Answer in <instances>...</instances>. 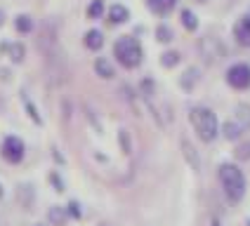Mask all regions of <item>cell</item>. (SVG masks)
Instances as JSON below:
<instances>
[{
  "mask_svg": "<svg viewBox=\"0 0 250 226\" xmlns=\"http://www.w3.org/2000/svg\"><path fill=\"white\" fill-rule=\"evenodd\" d=\"M217 179L222 184L224 196L229 198L231 203H241L243 196H246V188H248V182H246V174L243 170L234 165V163H222L217 168Z\"/></svg>",
  "mask_w": 250,
  "mask_h": 226,
  "instance_id": "obj_1",
  "label": "cell"
},
{
  "mask_svg": "<svg viewBox=\"0 0 250 226\" xmlns=\"http://www.w3.org/2000/svg\"><path fill=\"white\" fill-rule=\"evenodd\" d=\"M191 125H194L196 134L201 137V141H210L217 139V134H220V125H217V115L206 109V106H194L191 109Z\"/></svg>",
  "mask_w": 250,
  "mask_h": 226,
  "instance_id": "obj_2",
  "label": "cell"
},
{
  "mask_svg": "<svg viewBox=\"0 0 250 226\" xmlns=\"http://www.w3.org/2000/svg\"><path fill=\"white\" fill-rule=\"evenodd\" d=\"M113 55L116 59L123 64L125 69H135L142 64V45H139L135 38H130V36H125L121 40L116 42V47H113Z\"/></svg>",
  "mask_w": 250,
  "mask_h": 226,
  "instance_id": "obj_3",
  "label": "cell"
},
{
  "mask_svg": "<svg viewBox=\"0 0 250 226\" xmlns=\"http://www.w3.org/2000/svg\"><path fill=\"white\" fill-rule=\"evenodd\" d=\"M0 155H2L5 163L19 165V163L24 160V155H26V146H24L21 137H17V134L5 137V139H2V146H0Z\"/></svg>",
  "mask_w": 250,
  "mask_h": 226,
  "instance_id": "obj_4",
  "label": "cell"
},
{
  "mask_svg": "<svg viewBox=\"0 0 250 226\" xmlns=\"http://www.w3.org/2000/svg\"><path fill=\"white\" fill-rule=\"evenodd\" d=\"M227 80H229L231 87H236V90L250 87V66L248 64H234L231 69L227 71Z\"/></svg>",
  "mask_w": 250,
  "mask_h": 226,
  "instance_id": "obj_5",
  "label": "cell"
},
{
  "mask_svg": "<svg viewBox=\"0 0 250 226\" xmlns=\"http://www.w3.org/2000/svg\"><path fill=\"white\" fill-rule=\"evenodd\" d=\"M198 47H201L203 56L208 59L210 64H215V61H222L224 55H227L224 45L220 40H215V38H203V40L198 42Z\"/></svg>",
  "mask_w": 250,
  "mask_h": 226,
  "instance_id": "obj_6",
  "label": "cell"
},
{
  "mask_svg": "<svg viewBox=\"0 0 250 226\" xmlns=\"http://www.w3.org/2000/svg\"><path fill=\"white\" fill-rule=\"evenodd\" d=\"M234 38H236L238 45L250 47V17H241L234 24Z\"/></svg>",
  "mask_w": 250,
  "mask_h": 226,
  "instance_id": "obj_7",
  "label": "cell"
},
{
  "mask_svg": "<svg viewBox=\"0 0 250 226\" xmlns=\"http://www.w3.org/2000/svg\"><path fill=\"white\" fill-rule=\"evenodd\" d=\"M17 200L24 210H31V205L36 203V188L33 184H19L17 186Z\"/></svg>",
  "mask_w": 250,
  "mask_h": 226,
  "instance_id": "obj_8",
  "label": "cell"
},
{
  "mask_svg": "<svg viewBox=\"0 0 250 226\" xmlns=\"http://www.w3.org/2000/svg\"><path fill=\"white\" fill-rule=\"evenodd\" d=\"M47 222H50V226H64L69 222V214H66V210L62 205H52L47 210Z\"/></svg>",
  "mask_w": 250,
  "mask_h": 226,
  "instance_id": "obj_9",
  "label": "cell"
},
{
  "mask_svg": "<svg viewBox=\"0 0 250 226\" xmlns=\"http://www.w3.org/2000/svg\"><path fill=\"white\" fill-rule=\"evenodd\" d=\"M222 137L229 141H238L243 137V127L238 125V123H231V120H229V123L222 125Z\"/></svg>",
  "mask_w": 250,
  "mask_h": 226,
  "instance_id": "obj_10",
  "label": "cell"
},
{
  "mask_svg": "<svg viewBox=\"0 0 250 226\" xmlns=\"http://www.w3.org/2000/svg\"><path fill=\"white\" fill-rule=\"evenodd\" d=\"M95 71H97L99 78H104V80H109V78H113V75H116L111 61H109V59H104V56H99L97 61H95Z\"/></svg>",
  "mask_w": 250,
  "mask_h": 226,
  "instance_id": "obj_11",
  "label": "cell"
},
{
  "mask_svg": "<svg viewBox=\"0 0 250 226\" xmlns=\"http://www.w3.org/2000/svg\"><path fill=\"white\" fill-rule=\"evenodd\" d=\"M234 113H236L238 125L243 127V130H250V104H236Z\"/></svg>",
  "mask_w": 250,
  "mask_h": 226,
  "instance_id": "obj_12",
  "label": "cell"
},
{
  "mask_svg": "<svg viewBox=\"0 0 250 226\" xmlns=\"http://www.w3.org/2000/svg\"><path fill=\"white\" fill-rule=\"evenodd\" d=\"M102 45H104L102 31H87V33H85V47H87V50H99Z\"/></svg>",
  "mask_w": 250,
  "mask_h": 226,
  "instance_id": "obj_13",
  "label": "cell"
},
{
  "mask_svg": "<svg viewBox=\"0 0 250 226\" xmlns=\"http://www.w3.org/2000/svg\"><path fill=\"white\" fill-rule=\"evenodd\" d=\"M146 5H149L156 14H167L175 7V0H146Z\"/></svg>",
  "mask_w": 250,
  "mask_h": 226,
  "instance_id": "obj_14",
  "label": "cell"
},
{
  "mask_svg": "<svg viewBox=\"0 0 250 226\" xmlns=\"http://www.w3.org/2000/svg\"><path fill=\"white\" fill-rule=\"evenodd\" d=\"M127 17H130V12L125 10L123 5H111V10H109V21L111 24H123Z\"/></svg>",
  "mask_w": 250,
  "mask_h": 226,
  "instance_id": "obj_15",
  "label": "cell"
},
{
  "mask_svg": "<svg viewBox=\"0 0 250 226\" xmlns=\"http://www.w3.org/2000/svg\"><path fill=\"white\" fill-rule=\"evenodd\" d=\"M5 50L10 52V59L12 61H24V55H26V50H24V45L21 42H12V45H5Z\"/></svg>",
  "mask_w": 250,
  "mask_h": 226,
  "instance_id": "obj_16",
  "label": "cell"
},
{
  "mask_svg": "<svg viewBox=\"0 0 250 226\" xmlns=\"http://www.w3.org/2000/svg\"><path fill=\"white\" fill-rule=\"evenodd\" d=\"M14 26L19 33H31V28H33V19L28 17V14H19L17 17V21H14Z\"/></svg>",
  "mask_w": 250,
  "mask_h": 226,
  "instance_id": "obj_17",
  "label": "cell"
},
{
  "mask_svg": "<svg viewBox=\"0 0 250 226\" xmlns=\"http://www.w3.org/2000/svg\"><path fill=\"white\" fill-rule=\"evenodd\" d=\"M182 151H184V155H187V160H189L194 168H198V158H196L194 146H191V144H189L187 139H182Z\"/></svg>",
  "mask_w": 250,
  "mask_h": 226,
  "instance_id": "obj_18",
  "label": "cell"
},
{
  "mask_svg": "<svg viewBox=\"0 0 250 226\" xmlns=\"http://www.w3.org/2000/svg\"><path fill=\"white\" fill-rule=\"evenodd\" d=\"M182 24L189 28V31H196V14L191 12V10H182Z\"/></svg>",
  "mask_w": 250,
  "mask_h": 226,
  "instance_id": "obj_19",
  "label": "cell"
},
{
  "mask_svg": "<svg viewBox=\"0 0 250 226\" xmlns=\"http://www.w3.org/2000/svg\"><path fill=\"white\" fill-rule=\"evenodd\" d=\"M102 12H104V2L102 0H92L90 7H87V17L90 19H97V17H102Z\"/></svg>",
  "mask_w": 250,
  "mask_h": 226,
  "instance_id": "obj_20",
  "label": "cell"
},
{
  "mask_svg": "<svg viewBox=\"0 0 250 226\" xmlns=\"http://www.w3.org/2000/svg\"><path fill=\"white\" fill-rule=\"evenodd\" d=\"M156 38H158L161 42L172 40V31H170V26H167V24H161V26L156 28Z\"/></svg>",
  "mask_w": 250,
  "mask_h": 226,
  "instance_id": "obj_21",
  "label": "cell"
},
{
  "mask_svg": "<svg viewBox=\"0 0 250 226\" xmlns=\"http://www.w3.org/2000/svg\"><path fill=\"white\" fill-rule=\"evenodd\" d=\"M118 139H121V146H123V153H132V141H130L127 130H118Z\"/></svg>",
  "mask_w": 250,
  "mask_h": 226,
  "instance_id": "obj_22",
  "label": "cell"
},
{
  "mask_svg": "<svg viewBox=\"0 0 250 226\" xmlns=\"http://www.w3.org/2000/svg\"><path fill=\"white\" fill-rule=\"evenodd\" d=\"M177 61H180V52H166V55L161 56V64L167 66V69H172Z\"/></svg>",
  "mask_w": 250,
  "mask_h": 226,
  "instance_id": "obj_23",
  "label": "cell"
},
{
  "mask_svg": "<svg viewBox=\"0 0 250 226\" xmlns=\"http://www.w3.org/2000/svg\"><path fill=\"white\" fill-rule=\"evenodd\" d=\"M64 210H66V214H69V217H73V219H81V217H83V212H81V205H78V200H69V205H66Z\"/></svg>",
  "mask_w": 250,
  "mask_h": 226,
  "instance_id": "obj_24",
  "label": "cell"
},
{
  "mask_svg": "<svg viewBox=\"0 0 250 226\" xmlns=\"http://www.w3.org/2000/svg\"><path fill=\"white\" fill-rule=\"evenodd\" d=\"M196 73H198L196 69H189V71H187V75L182 78V87L191 90V87H194V83H196Z\"/></svg>",
  "mask_w": 250,
  "mask_h": 226,
  "instance_id": "obj_25",
  "label": "cell"
},
{
  "mask_svg": "<svg viewBox=\"0 0 250 226\" xmlns=\"http://www.w3.org/2000/svg\"><path fill=\"white\" fill-rule=\"evenodd\" d=\"M50 184L55 186V191H59V193L64 191V182H62V177L57 172H50Z\"/></svg>",
  "mask_w": 250,
  "mask_h": 226,
  "instance_id": "obj_26",
  "label": "cell"
},
{
  "mask_svg": "<svg viewBox=\"0 0 250 226\" xmlns=\"http://www.w3.org/2000/svg\"><path fill=\"white\" fill-rule=\"evenodd\" d=\"M26 109H28V115H31V118H33V120H36V123H41V115H38V113H36V109H33V106H31V104H28V101H26Z\"/></svg>",
  "mask_w": 250,
  "mask_h": 226,
  "instance_id": "obj_27",
  "label": "cell"
},
{
  "mask_svg": "<svg viewBox=\"0 0 250 226\" xmlns=\"http://www.w3.org/2000/svg\"><path fill=\"white\" fill-rule=\"evenodd\" d=\"M241 158H250V144H246V146H241V151H236Z\"/></svg>",
  "mask_w": 250,
  "mask_h": 226,
  "instance_id": "obj_28",
  "label": "cell"
},
{
  "mask_svg": "<svg viewBox=\"0 0 250 226\" xmlns=\"http://www.w3.org/2000/svg\"><path fill=\"white\" fill-rule=\"evenodd\" d=\"M5 24V14H2V10H0V26Z\"/></svg>",
  "mask_w": 250,
  "mask_h": 226,
  "instance_id": "obj_29",
  "label": "cell"
},
{
  "mask_svg": "<svg viewBox=\"0 0 250 226\" xmlns=\"http://www.w3.org/2000/svg\"><path fill=\"white\" fill-rule=\"evenodd\" d=\"M210 226H222V224H220V219H212V224Z\"/></svg>",
  "mask_w": 250,
  "mask_h": 226,
  "instance_id": "obj_30",
  "label": "cell"
},
{
  "mask_svg": "<svg viewBox=\"0 0 250 226\" xmlns=\"http://www.w3.org/2000/svg\"><path fill=\"white\" fill-rule=\"evenodd\" d=\"M0 198H2V186H0Z\"/></svg>",
  "mask_w": 250,
  "mask_h": 226,
  "instance_id": "obj_31",
  "label": "cell"
},
{
  "mask_svg": "<svg viewBox=\"0 0 250 226\" xmlns=\"http://www.w3.org/2000/svg\"><path fill=\"white\" fill-rule=\"evenodd\" d=\"M97 226H111V224H97Z\"/></svg>",
  "mask_w": 250,
  "mask_h": 226,
  "instance_id": "obj_32",
  "label": "cell"
},
{
  "mask_svg": "<svg viewBox=\"0 0 250 226\" xmlns=\"http://www.w3.org/2000/svg\"><path fill=\"white\" fill-rule=\"evenodd\" d=\"M33 226H42V224H33Z\"/></svg>",
  "mask_w": 250,
  "mask_h": 226,
  "instance_id": "obj_33",
  "label": "cell"
},
{
  "mask_svg": "<svg viewBox=\"0 0 250 226\" xmlns=\"http://www.w3.org/2000/svg\"><path fill=\"white\" fill-rule=\"evenodd\" d=\"M198 2H206V0H198Z\"/></svg>",
  "mask_w": 250,
  "mask_h": 226,
  "instance_id": "obj_34",
  "label": "cell"
}]
</instances>
